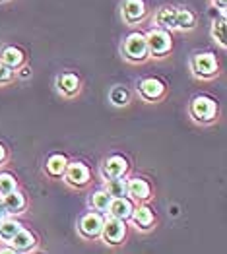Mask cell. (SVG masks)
Here are the masks:
<instances>
[{"label":"cell","instance_id":"4dcf8cb0","mask_svg":"<svg viewBox=\"0 0 227 254\" xmlns=\"http://www.w3.org/2000/svg\"><path fill=\"white\" fill-rule=\"evenodd\" d=\"M6 215H8V213H6L4 206H2V202H0V219H2V217H6Z\"/></svg>","mask_w":227,"mask_h":254},{"label":"cell","instance_id":"ffe728a7","mask_svg":"<svg viewBox=\"0 0 227 254\" xmlns=\"http://www.w3.org/2000/svg\"><path fill=\"white\" fill-rule=\"evenodd\" d=\"M21 227H23V225H21L18 219H14L12 215L2 217V219H0V241L10 243V239L18 233Z\"/></svg>","mask_w":227,"mask_h":254},{"label":"cell","instance_id":"ba28073f","mask_svg":"<svg viewBox=\"0 0 227 254\" xmlns=\"http://www.w3.org/2000/svg\"><path fill=\"white\" fill-rule=\"evenodd\" d=\"M138 91L142 95V99L146 101H159L163 95H165V84L157 78H144L140 84H138Z\"/></svg>","mask_w":227,"mask_h":254},{"label":"cell","instance_id":"5bb4252c","mask_svg":"<svg viewBox=\"0 0 227 254\" xmlns=\"http://www.w3.org/2000/svg\"><path fill=\"white\" fill-rule=\"evenodd\" d=\"M0 202H2V206H4L8 215H18V213H21L27 208V200L18 189L14 192H10V194H6V196H0Z\"/></svg>","mask_w":227,"mask_h":254},{"label":"cell","instance_id":"83f0119b","mask_svg":"<svg viewBox=\"0 0 227 254\" xmlns=\"http://www.w3.org/2000/svg\"><path fill=\"white\" fill-rule=\"evenodd\" d=\"M214 6L222 12V14H226V10H227V0H214Z\"/></svg>","mask_w":227,"mask_h":254},{"label":"cell","instance_id":"44dd1931","mask_svg":"<svg viewBox=\"0 0 227 254\" xmlns=\"http://www.w3.org/2000/svg\"><path fill=\"white\" fill-rule=\"evenodd\" d=\"M109 204H111V196L107 194V190H97L91 194V198H89V206H91V210H95V212L99 213H105L107 215V210H109Z\"/></svg>","mask_w":227,"mask_h":254},{"label":"cell","instance_id":"6da1fadb","mask_svg":"<svg viewBox=\"0 0 227 254\" xmlns=\"http://www.w3.org/2000/svg\"><path fill=\"white\" fill-rule=\"evenodd\" d=\"M146 43H148V55L155 57V59H161L165 57L167 53L173 49V39H171V33L167 29L161 27H153L146 33Z\"/></svg>","mask_w":227,"mask_h":254},{"label":"cell","instance_id":"8992f818","mask_svg":"<svg viewBox=\"0 0 227 254\" xmlns=\"http://www.w3.org/2000/svg\"><path fill=\"white\" fill-rule=\"evenodd\" d=\"M99 237L103 239L107 245H121L124 241V237H126V221L117 219L113 215L105 217L103 229H101Z\"/></svg>","mask_w":227,"mask_h":254},{"label":"cell","instance_id":"7a4b0ae2","mask_svg":"<svg viewBox=\"0 0 227 254\" xmlns=\"http://www.w3.org/2000/svg\"><path fill=\"white\" fill-rule=\"evenodd\" d=\"M123 55L126 61L130 63H142L146 61L150 55H148V43H146V35L136 31V33H130L123 43Z\"/></svg>","mask_w":227,"mask_h":254},{"label":"cell","instance_id":"30bf717a","mask_svg":"<svg viewBox=\"0 0 227 254\" xmlns=\"http://www.w3.org/2000/svg\"><path fill=\"white\" fill-rule=\"evenodd\" d=\"M128 171V161L124 159L123 155H111L107 157V161L103 163L101 167V175L103 179H117V177H124Z\"/></svg>","mask_w":227,"mask_h":254},{"label":"cell","instance_id":"603a6c76","mask_svg":"<svg viewBox=\"0 0 227 254\" xmlns=\"http://www.w3.org/2000/svg\"><path fill=\"white\" fill-rule=\"evenodd\" d=\"M105 190L111 198H119V196H126V179L124 177H117V179H107L105 181Z\"/></svg>","mask_w":227,"mask_h":254},{"label":"cell","instance_id":"277c9868","mask_svg":"<svg viewBox=\"0 0 227 254\" xmlns=\"http://www.w3.org/2000/svg\"><path fill=\"white\" fill-rule=\"evenodd\" d=\"M190 115L196 123H212L218 117V103L208 95H198L190 103Z\"/></svg>","mask_w":227,"mask_h":254},{"label":"cell","instance_id":"4316f807","mask_svg":"<svg viewBox=\"0 0 227 254\" xmlns=\"http://www.w3.org/2000/svg\"><path fill=\"white\" fill-rule=\"evenodd\" d=\"M12 76H14V70H10L6 64L0 63V85L8 84V82L12 80Z\"/></svg>","mask_w":227,"mask_h":254},{"label":"cell","instance_id":"9c48e42d","mask_svg":"<svg viewBox=\"0 0 227 254\" xmlns=\"http://www.w3.org/2000/svg\"><path fill=\"white\" fill-rule=\"evenodd\" d=\"M146 2L144 0H124L123 2V18L126 23H140L146 18Z\"/></svg>","mask_w":227,"mask_h":254},{"label":"cell","instance_id":"1f68e13d","mask_svg":"<svg viewBox=\"0 0 227 254\" xmlns=\"http://www.w3.org/2000/svg\"><path fill=\"white\" fill-rule=\"evenodd\" d=\"M0 253H14V249H12V247H2Z\"/></svg>","mask_w":227,"mask_h":254},{"label":"cell","instance_id":"5b68a950","mask_svg":"<svg viewBox=\"0 0 227 254\" xmlns=\"http://www.w3.org/2000/svg\"><path fill=\"white\" fill-rule=\"evenodd\" d=\"M103 221H105V213L99 212H87L85 215H82L80 223H78V231L83 239L87 241H93V239H99L101 229H103Z\"/></svg>","mask_w":227,"mask_h":254},{"label":"cell","instance_id":"7c38bea8","mask_svg":"<svg viewBox=\"0 0 227 254\" xmlns=\"http://www.w3.org/2000/svg\"><path fill=\"white\" fill-rule=\"evenodd\" d=\"M8 245L14 249V253H31L37 247V239H35V235L31 233V231H27V229L21 227L20 231L10 239Z\"/></svg>","mask_w":227,"mask_h":254},{"label":"cell","instance_id":"4fadbf2b","mask_svg":"<svg viewBox=\"0 0 227 254\" xmlns=\"http://www.w3.org/2000/svg\"><path fill=\"white\" fill-rule=\"evenodd\" d=\"M132 210H134V204L128 196H119V198H111V204H109V210L107 213L117 217V219H123V221H128L130 215H132Z\"/></svg>","mask_w":227,"mask_h":254},{"label":"cell","instance_id":"52a82bcc","mask_svg":"<svg viewBox=\"0 0 227 254\" xmlns=\"http://www.w3.org/2000/svg\"><path fill=\"white\" fill-rule=\"evenodd\" d=\"M62 179L70 185V187H76V189H82L89 183L91 179V171L87 169V165H83L82 161H72L66 165V171L62 175Z\"/></svg>","mask_w":227,"mask_h":254},{"label":"cell","instance_id":"cb8c5ba5","mask_svg":"<svg viewBox=\"0 0 227 254\" xmlns=\"http://www.w3.org/2000/svg\"><path fill=\"white\" fill-rule=\"evenodd\" d=\"M16 189H18L16 177H14L12 173H8V171L0 173V196H6V194H10V192H14Z\"/></svg>","mask_w":227,"mask_h":254},{"label":"cell","instance_id":"ac0fdd59","mask_svg":"<svg viewBox=\"0 0 227 254\" xmlns=\"http://www.w3.org/2000/svg\"><path fill=\"white\" fill-rule=\"evenodd\" d=\"M66 165H68V159H66L62 153H53V155L47 159V163H45V171H47V175L53 177V179H62V175H64V171H66Z\"/></svg>","mask_w":227,"mask_h":254},{"label":"cell","instance_id":"484cf974","mask_svg":"<svg viewBox=\"0 0 227 254\" xmlns=\"http://www.w3.org/2000/svg\"><path fill=\"white\" fill-rule=\"evenodd\" d=\"M212 37L222 47H226V14H222L220 20H216L212 23Z\"/></svg>","mask_w":227,"mask_h":254},{"label":"cell","instance_id":"d6a6232c","mask_svg":"<svg viewBox=\"0 0 227 254\" xmlns=\"http://www.w3.org/2000/svg\"><path fill=\"white\" fill-rule=\"evenodd\" d=\"M0 2H4V0H0Z\"/></svg>","mask_w":227,"mask_h":254},{"label":"cell","instance_id":"f1b7e54d","mask_svg":"<svg viewBox=\"0 0 227 254\" xmlns=\"http://www.w3.org/2000/svg\"><path fill=\"white\" fill-rule=\"evenodd\" d=\"M6 157H8V155H6V148H4L2 144H0V165H2L4 161H6Z\"/></svg>","mask_w":227,"mask_h":254},{"label":"cell","instance_id":"7402d4cb","mask_svg":"<svg viewBox=\"0 0 227 254\" xmlns=\"http://www.w3.org/2000/svg\"><path fill=\"white\" fill-rule=\"evenodd\" d=\"M196 25V16L186 10V8H177V14H175V27L179 29H192Z\"/></svg>","mask_w":227,"mask_h":254},{"label":"cell","instance_id":"d4e9b609","mask_svg":"<svg viewBox=\"0 0 227 254\" xmlns=\"http://www.w3.org/2000/svg\"><path fill=\"white\" fill-rule=\"evenodd\" d=\"M109 99H111V103H113V105L124 107L128 101H130V93L126 91V87H123V85H117V87H113V89H111Z\"/></svg>","mask_w":227,"mask_h":254},{"label":"cell","instance_id":"2e32d148","mask_svg":"<svg viewBox=\"0 0 227 254\" xmlns=\"http://www.w3.org/2000/svg\"><path fill=\"white\" fill-rule=\"evenodd\" d=\"M57 87H59V91H61L62 95L72 97V95H76V93L80 91V80H78L76 74L64 72V74H61V76L57 78Z\"/></svg>","mask_w":227,"mask_h":254},{"label":"cell","instance_id":"e0dca14e","mask_svg":"<svg viewBox=\"0 0 227 254\" xmlns=\"http://www.w3.org/2000/svg\"><path fill=\"white\" fill-rule=\"evenodd\" d=\"M130 221L142 229V231H148L151 225H153V212L148 208V206H138L132 210V215H130Z\"/></svg>","mask_w":227,"mask_h":254},{"label":"cell","instance_id":"d6986e66","mask_svg":"<svg viewBox=\"0 0 227 254\" xmlns=\"http://www.w3.org/2000/svg\"><path fill=\"white\" fill-rule=\"evenodd\" d=\"M175 14H177V8H173V6H163V8H159L157 12H155V25L157 27H161V29H167V31H171V29H177L175 27Z\"/></svg>","mask_w":227,"mask_h":254},{"label":"cell","instance_id":"8fae6325","mask_svg":"<svg viewBox=\"0 0 227 254\" xmlns=\"http://www.w3.org/2000/svg\"><path fill=\"white\" fill-rule=\"evenodd\" d=\"M126 196H130L136 202H144L151 196V187L146 179H140V177L128 179L126 181Z\"/></svg>","mask_w":227,"mask_h":254},{"label":"cell","instance_id":"3957f363","mask_svg":"<svg viewBox=\"0 0 227 254\" xmlns=\"http://www.w3.org/2000/svg\"><path fill=\"white\" fill-rule=\"evenodd\" d=\"M218 59L214 53H196L190 61V70L194 72L196 78L210 80L218 74Z\"/></svg>","mask_w":227,"mask_h":254},{"label":"cell","instance_id":"9a60e30c","mask_svg":"<svg viewBox=\"0 0 227 254\" xmlns=\"http://www.w3.org/2000/svg\"><path fill=\"white\" fill-rule=\"evenodd\" d=\"M0 63L6 64L10 70H18L25 63V55L18 47H4L0 51Z\"/></svg>","mask_w":227,"mask_h":254},{"label":"cell","instance_id":"f546056e","mask_svg":"<svg viewBox=\"0 0 227 254\" xmlns=\"http://www.w3.org/2000/svg\"><path fill=\"white\" fill-rule=\"evenodd\" d=\"M20 76H21V78H27V76H31V70H29V68H21Z\"/></svg>","mask_w":227,"mask_h":254}]
</instances>
